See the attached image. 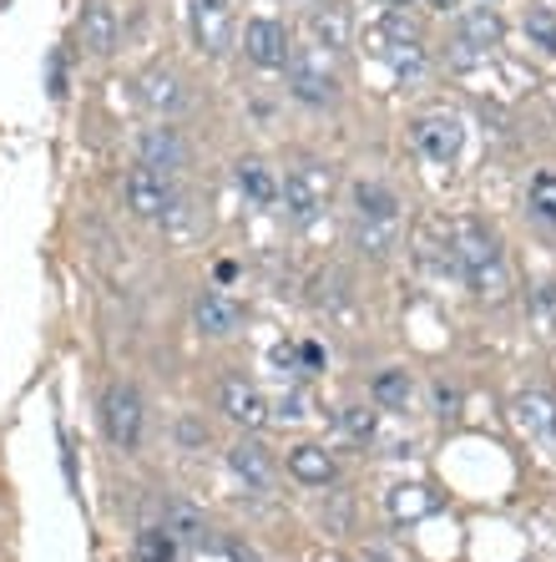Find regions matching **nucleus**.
Wrapping results in <instances>:
<instances>
[{
    "instance_id": "20e7f679",
    "label": "nucleus",
    "mask_w": 556,
    "mask_h": 562,
    "mask_svg": "<svg viewBox=\"0 0 556 562\" xmlns=\"http://www.w3.org/2000/svg\"><path fill=\"white\" fill-rule=\"evenodd\" d=\"M102 420H106L112 446H122V451H137V446H143V395L132 391V385H112V391H106Z\"/></svg>"
},
{
    "instance_id": "4468645a",
    "label": "nucleus",
    "mask_w": 556,
    "mask_h": 562,
    "mask_svg": "<svg viewBox=\"0 0 556 562\" xmlns=\"http://www.w3.org/2000/svg\"><path fill=\"white\" fill-rule=\"evenodd\" d=\"M334 457L324 451V446H294L288 451V476L304 486H324V482H334Z\"/></svg>"
},
{
    "instance_id": "dca6fc26",
    "label": "nucleus",
    "mask_w": 556,
    "mask_h": 562,
    "mask_svg": "<svg viewBox=\"0 0 556 562\" xmlns=\"http://www.w3.org/2000/svg\"><path fill=\"white\" fill-rule=\"evenodd\" d=\"M309 31H314V41H319L324 52H344V46H350V21H344L339 5H314Z\"/></svg>"
},
{
    "instance_id": "473e14b6",
    "label": "nucleus",
    "mask_w": 556,
    "mask_h": 562,
    "mask_svg": "<svg viewBox=\"0 0 556 562\" xmlns=\"http://www.w3.org/2000/svg\"><path fill=\"white\" fill-rule=\"evenodd\" d=\"M298 360H304V370H319L324 366V350H319V345H304V350H298Z\"/></svg>"
},
{
    "instance_id": "c85d7f7f",
    "label": "nucleus",
    "mask_w": 556,
    "mask_h": 562,
    "mask_svg": "<svg viewBox=\"0 0 556 562\" xmlns=\"http://www.w3.org/2000/svg\"><path fill=\"white\" fill-rule=\"evenodd\" d=\"M480 61H486V52H476L470 41H461V36L451 41V66H480Z\"/></svg>"
},
{
    "instance_id": "393cba45",
    "label": "nucleus",
    "mask_w": 556,
    "mask_h": 562,
    "mask_svg": "<svg viewBox=\"0 0 556 562\" xmlns=\"http://www.w3.org/2000/svg\"><path fill=\"white\" fill-rule=\"evenodd\" d=\"M526 41H536L542 52H556V11L552 5H531L526 11Z\"/></svg>"
},
{
    "instance_id": "423d86ee",
    "label": "nucleus",
    "mask_w": 556,
    "mask_h": 562,
    "mask_svg": "<svg viewBox=\"0 0 556 562\" xmlns=\"http://www.w3.org/2000/svg\"><path fill=\"white\" fill-rule=\"evenodd\" d=\"M122 198H127V209L137 213V218H168V209H172L168 178L152 168H132L127 178H122Z\"/></svg>"
},
{
    "instance_id": "aec40b11",
    "label": "nucleus",
    "mask_w": 556,
    "mask_h": 562,
    "mask_svg": "<svg viewBox=\"0 0 556 562\" xmlns=\"http://www.w3.org/2000/svg\"><path fill=\"white\" fill-rule=\"evenodd\" d=\"M238 188H243L259 209H273L279 203V183H273V172L263 168L259 157H248V162H238Z\"/></svg>"
},
{
    "instance_id": "39448f33",
    "label": "nucleus",
    "mask_w": 556,
    "mask_h": 562,
    "mask_svg": "<svg viewBox=\"0 0 556 562\" xmlns=\"http://www.w3.org/2000/svg\"><path fill=\"white\" fill-rule=\"evenodd\" d=\"M243 52H248V61L263 66V71H284L288 56H294V41H288L284 21L259 15V21H248L243 26Z\"/></svg>"
},
{
    "instance_id": "c756f323",
    "label": "nucleus",
    "mask_w": 556,
    "mask_h": 562,
    "mask_svg": "<svg viewBox=\"0 0 556 562\" xmlns=\"http://www.w3.org/2000/svg\"><path fill=\"white\" fill-rule=\"evenodd\" d=\"M435 406H440V416H455V406H461L455 385H445V380H440V385H435Z\"/></svg>"
},
{
    "instance_id": "7ed1b4c3",
    "label": "nucleus",
    "mask_w": 556,
    "mask_h": 562,
    "mask_svg": "<svg viewBox=\"0 0 556 562\" xmlns=\"http://www.w3.org/2000/svg\"><path fill=\"white\" fill-rule=\"evenodd\" d=\"M288 92H294V102L304 106H329L339 97V77L324 66L319 52H294L288 56Z\"/></svg>"
},
{
    "instance_id": "f704fd0d",
    "label": "nucleus",
    "mask_w": 556,
    "mask_h": 562,
    "mask_svg": "<svg viewBox=\"0 0 556 562\" xmlns=\"http://www.w3.org/2000/svg\"><path fill=\"white\" fill-rule=\"evenodd\" d=\"M430 11H461V0H425Z\"/></svg>"
},
{
    "instance_id": "9b49d317",
    "label": "nucleus",
    "mask_w": 556,
    "mask_h": 562,
    "mask_svg": "<svg viewBox=\"0 0 556 562\" xmlns=\"http://www.w3.org/2000/svg\"><path fill=\"white\" fill-rule=\"evenodd\" d=\"M77 36L91 56H112L117 52V36H122L117 11H112L106 0H87V5H81V21H77Z\"/></svg>"
},
{
    "instance_id": "9d476101",
    "label": "nucleus",
    "mask_w": 556,
    "mask_h": 562,
    "mask_svg": "<svg viewBox=\"0 0 556 562\" xmlns=\"http://www.w3.org/2000/svg\"><path fill=\"white\" fill-rule=\"evenodd\" d=\"M137 157H143V168L168 178V172L188 168V143L178 137V127H147L143 137H137Z\"/></svg>"
},
{
    "instance_id": "bb28decb",
    "label": "nucleus",
    "mask_w": 556,
    "mask_h": 562,
    "mask_svg": "<svg viewBox=\"0 0 556 562\" xmlns=\"http://www.w3.org/2000/svg\"><path fill=\"white\" fill-rule=\"evenodd\" d=\"M339 426H344V436H350V441H375L379 416H375V411H364V406H344V411H339Z\"/></svg>"
},
{
    "instance_id": "b1692460",
    "label": "nucleus",
    "mask_w": 556,
    "mask_h": 562,
    "mask_svg": "<svg viewBox=\"0 0 556 562\" xmlns=\"http://www.w3.org/2000/svg\"><path fill=\"white\" fill-rule=\"evenodd\" d=\"M137 562H178V537L168 527H147L137 537Z\"/></svg>"
},
{
    "instance_id": "2f4dec72",
    "label": "nucleus",
    "mask_w": 556,
    "mask_h": 562,
    "mask_svg": "<svg viewBox=\"0 0 556 562\" xmlns=\"http://www.w3.org/2000/svg\"><path fill=\"white\" fill-rule=\"evenodd\" d=\"M182 441H188V446L207 441V426H197V420H182Z\"/></svg>"
},
{
    "instance_id": "f257e3e1",
    "label": "nucleus",
    "mask_w": 556,
    "mask_h": 562,
    "mask_svg": "<svg viewBox=\"0 0 556 562\" xmlns=\"http://www.w3.org/2000/svg\"><path fill=\"white\" fill-rule=\"evenodd\" d=\"M445 263H451L455 274L466 279L476 294H491V300H501L506 294V263H501V244H496V234H486L476 218L455 223L451 234V254H445Z\"/></svg>"
},
{
    "instance_id": "72a5a7b5",
    "label": "nucleus",
    "mask_w": 556,
    "mask_h": 562,
    "mask_svg": "<svg viewBox=\"0 0 556 562\" xmlns=\"http://www.w3.org/2000/svg\"><path fill=\"white\" fill-rule=\"evenodd\" d=\"M228 552H234V562H253V552H248L243 542H228Z\"/></svg>"
},
{
    "instance_id": "cd10ccee",
    "label": "nucleus",
    "mask_w": 556,
    "mask_h": 562,
    "mask_svg": "<svg viewBox=\"0 0 556 562\" xmlns=\"http://www.w3.org/2000/svg\"><path fill=\"white\" fill-rule=\"evenodd\" d=\"M531 209L556 223V172H536V183H531Z\"/></svg>"
},
{
    "instance_id": "f03ea898",
    "label": "nucleus",
    "mask_w": 556,
    "mask_h": 562,
    "mask_svg": "<svg viewBox=\"0 0 556 562\" xmlns=\"http://www.w3.org/2000/svg\"><path fill=\"white\" fill-rule=\"evenodd\" d=\"M329 193H334V172H329V162H314V157H304L294 172L284 178V188H279V198H284V213L294 223H314L324 213V203H329Z\"/></svg>"
},
{
    "instance_id": "1a4fd4ad",
    "label": "nucleus",
    "mask_w": 556,
    "mask_h": 562,
    "mask_svg": "<svg viewBox=\"0 0 556 562\" xmlns=\"http://www.w3.org/2000/svg\"><path fill=\"white\" fill-rule=\"evenodd\" d=\"M188 15H193V41L207 56H223L234 46V11H228V0H193Z\"/></svg>"
},
{
    "instance_id": "f3484780",
    "label": "nucleus",
    "mask_w": 556,
    "mask_h": 562,
    "mask_svg": "<svg viewBox=\"0 0 556 562\" xmlns=\"http://www.w3.org/2000/svg\"><path fill=\"white\" fill-rule=\"evenodd\" d=\"M354 209H360V218L400 223V198L389 193L385 183H354Z\"/></svg>"
},
{
    "instance_id": "c9c22d12",
    "label": "nucleus",
    "mask_w": 556,
    "mask_h": 562,
    "mask_svg": "<svg viewBox=\"0 0 556 562\" xmlns=\"http://www.w3.org/2000/svg\"><path fill=\"white\" fill-rule=\"evenodd\" d=\"M375 5H385V11H405L410 0H375Z\"/></svg>"
},
{
    "instance_id": "2eb2a0df",
    "label": "nucleus",
    "mask_w": 556,
    "mask_h": 562,
    "mask_svg": "<svg viewBox=\"0 0 556 562\" xmlns=\"http://www.w3.org/2000/svg\"><path fill=\"white\" fill-rule=\"evenodd\" d=\"M168 527L172 537H178V548L182 542H188V548H207V542H213V527H207V517L197 507H188V502H172L168 507Z\"/></svg>"
},
{
    "instance_id": "7c9ffc66",
    "label": "nucleus",
    "mask_w": 556,
    "mask_h": 562,
    "mask_svg": "<svg viewBox=\"0 0 556 562\" xmlns=\"http://www.w3.org/2000/svg\"><path fill=\"white\" fill-rule=\"evenodd\" d=\"M52 97H66V66H61V56H52Z\"/></svg>"
},
{
    "instance_id": "4be33fe9",
    "label": "nucleus",
    "mask_w": 556,
    "mask_h": 562,
    "mask_svg": "<svg viewBox=\"0 0 556 562\" xmlns=\"http://www.w3.org/2000/svg\"><path fill=\"white\" fill-rule=\"evenodd\" d=\"M410 395H415V385H410V375H405V370H379V375H375V401L385 411H405V406H410Z\"/></svg>"
},
{
    "instance_id": "f8f14e48",
    "label": "nucleus",
    "mask_w": 556,
    "mask_h": 562,
    "mask_svg": "<svg viewBox=\"0 0 556 562\" xmlns=\"http://www.w3.org/2000/svg\"><path fill=\"white\" fill-rule=\"evenodd\" d=\"M228 467H234V476L243 486H253V492H273V482H279V467H273V457L259 441H234Z\"/></svg>"
},
{
    "instance_id": "5701e85b",
    "label": "nucleus",
    "mask_w": 556,
    "mask_h": 562,
    "mask_svg": "<svg viewBox=\"0 0 556 562\" xmlns=\"http://www.w3.org/2000/svg\"><path fill=\"white\" fill-rule=\"evenodd\" d=\"M395 234H400V223L360 218V228H354V244H360L364 254H375V259H385V254L395 249Z\"/></svg>"
},
{
    "instance_id": "0eeeda50",
    "label": "nucleus",
    "mask_w": 556,
    "mask_h": 562,
    "mask_svg": "<svg viewBox=\"0 0 556 562\" xmlns=\"http://www.w3.org/2000/svg\"><path fill=\"white\" fill-rule=\"evenodd\" d=\"M410 137H415V147L435 162V168L455 162V157H461V147H466V127H461V117H420Z\"/></svg>"
},
{
    "instance_id": "a878e982",
    "label": "nucleus",
    "mask_w": 556,
    "mask_h": 562,
    "mask_svg": "<svg viewBox=\"0 0 556 562\" xmlns=\"http://www.w3.org/2000/svg\"><path fill=\"white\" fill-rule=\"evenodd\" d=\"M517 420L526 426V431H546V426L556 420V406L546 401V395H521V401H517Z\"/></svg>"
},
{
    "instance_id": "412c9836",
    "label": "nucleus",
    "mask_w": 556,
    "mask_h": 562,
    "mask_svg": "<svg viewBox=\"0 0 556 562\" xmlns=\"http://www.w3.org/2000/svg\"><path fill=\"white\" fill-rule=\"evenodd\" d=\"M379 41H385V52H405V46H420V21L405 11H385L379 21Z\"/></svg>"
},
{
    "instance_id": "6ab92c4d",
    "label": "nucleus",
    "mask_w": 556,
    "mask_h": 562,
    "mask_svg": "<svg viewBox=\"0 0 556 562\" xmlns=\"http://www.w3.org/2000/svg\"><path fill=\"white\" fill-rule=\"evenodd\" d=\"M501 15L491 11V5H476V11H466V21H461V41H470L476 52L491 56V46L501 41Z\"/></svg>"
},
{
    "instance_id": "ddd939ff",
    "label": "nucleus",
    "mask_w": 556,
    "mask_h": 562,
    "mask_svg": "<svg viewBox=\"0 0 556 562\" xmlns=\"http://www.w3.org/2000/svg\"><path fill=\"white\" fill-rule=\"evenodd\" d=\"M193 325L203 329V335H213V340H228L238 325H243V310H238L228 294H197L193 304Z\"/></svg>"
},
{
    "instance_id": "6e6552de",
    "label": "nucleus",
    "mask_w": 556,
    "mask_h": 562,
    "mask_svg": "<svg viewBox=\"0 0 556 562\" xmlns=\"http://www.w3.org/2000/svg\"><path fill=\"white\" fill-rule=\"evenodd\" d=\"M218 406L228 420H238L243 431H259V426H269V401H263L259 385H248L243 375H228L218 385Z\"/></svg>"
},
{
    "instance_id": "a211bd4d",
    "label": "nucleus",
    "mask_w": 556,
    "mask_h": 562,
    "mask_svg": "<svg viewBox=\"0 0 556 562\" xmlns=\"http://www.w3.org/2000/svg\"><path fill=\"white\" fill-rule=\"evenodd\" d=\"M143 102L157 106V112H178L182 102H188V92H182V81L172 77V71H143Z\"/></svg>"
}]
</instances>
